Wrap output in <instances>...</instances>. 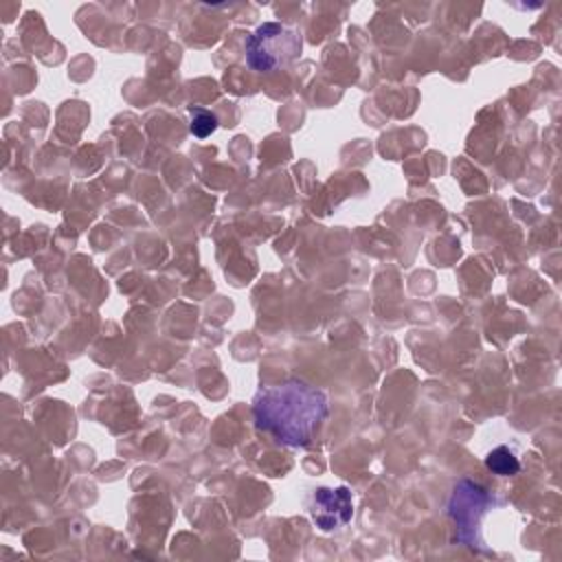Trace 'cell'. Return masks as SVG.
<instances>
[{
  "mask_svg": "<svg viewBox=\"0 0 562 562\" xmlns=\"http://www.w3.org/2000/svg\"><path fill=\"white\" fill-rule=\"evenodd\" d=\"M327 413V395L299 378L259 389L252 400L257 428L290 448L307 446Z\"/></svg>",
  "mask_w": 562,
  "mask_h": 562,
  "instance_id": "obj_1",
  "label": "cell"
},
{
  "mask_svg": "<svg viewBox=\"0 0 562 562\" xmlns=\"http://www.w3.org/2000/svg\"><path fill=\"white\" fill-rule=\"evenodd\" d=\"M301 53V37L279 22H263L246 37V61L257 72L288 66Z\"/></svg>",
  "mask_w": 562,
  "mask_h": 562,
  "instance_id": "obj_2",
  "label": "cell"
},
{
  "mask_svg": "<svg viewBox=\"0 0 562 562\" xmlns=\"http://www.w3.org/2000/svg\"><path fill=\"white\" fill-rule=\"evenodd\" d=\"M490 494L474 485L472 481H459L452 498L448 503V514L457 525V540L465 542L468 547H474L476 531L481 527V518L485 514V507L490 505Z\"/></svg>",
  "mask_w": 562,
  "mask_h": 562,
  "instance_id": "obj_3",
  "label": "cell"
},
{
  "mask_svg": "<svg viewBox=\"0 0 562 562\" xmlns=\"http://www.w3.org/2000/svg\"><path fill=\"white\" fill-rule=\"evenodd\" d=\"M310 516L321 531H334L345 527L353 516L351 490L345 485L314 490Z\"/></svg>",
  "mask_w": 562,
  "mask_h": 562,
  "instance_id": "obj_4",
  "label": "cell"
},
{
  "mask_svg": "<svg viewBox=\"0 0 562 562\" xmlns=\"http://www.w3.org/2000/svg\"><path fill=\"white\" fill-rule=\"evenodd\" d=\"M485 465H487V470H492L498 476H514L520 472V461H518L516 452L507 446H498L492 452H487Z\"/></svg>",
  "mask_w": 562,
  "mask_h": 562,
  "instance_id": "obj_5",
  "label": "cell"
},
{
  "mask_svg": "<svg viewBox=\"0 0 562 562\" xmlns=\"http://www.w3.org/2000/svg\"><path fill=\"white\" fill-rule=\"evenodd\" d=\"M191 112V134L198 136V138H206L211 136L215 130H217V116L209 110H202V108H189Z\"/></svg>",
  "mask_w": 562,
  "mask_h": 562,
  "instance_id": "obj_6",
  "label": "cell"
}]
</instances>
